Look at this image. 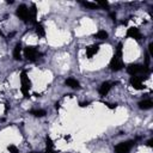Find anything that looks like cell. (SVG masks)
<instances>
[{
	"label": "cell",
	"mask_w": 153,
	"mask_h": 153,
	"mask_svg": "<svg viewBox=\"0 0 153 153\" xmlns=\"http://www.w3.org/2000/svg\"><path fill=\"white\" fill-rule=\"evenodd\" d=\"M134 145V141H127V142H120L118 145L115 146V152L116 153H129Z\"/></svg>",
	"instance_id": "5"
},
{
	"label": "cell",
	"mask_w": 153,
	"mask_h": 153,
	"mask_svg": "<svg viewBox=\"0 0 153 153\" xmlns=\"http://www.w3.org/2000/svg\"><path fill=\"white\" fill-rule=\"evenodd\" d=\"M97 6H102V7H108L109 6V4H108V1H98V4H97Z\"/></svg>",
	"instance_id": "21"
},
{
	"label": "cell",
	"mask_w": 153,
	"mask_h": 153,
	"mask_svg": "<svg viewBox=\"0 0 153 153\" xmlns=\"http://www.w3.org/2000/svg\"><path fill=\"white\" fill-rule=\"evenodd\" d=\"M94 38H98V39H106V38H108V32L104 31V30H99L97 33H94Z\"/></svg>",
	"instance_id": "17"
},
{
	"label": "cell",
	"mask_w": 153,
	"mask_h": 153,
	"mask_svg": "<svg viewBox=\"0 0 153 153\" xmlns=\"http://www.w3.org/2000/svg\"><path fill=\"white\" fill-rule=\"evenodd\" d=\"M16 14L23 22H29V8L25 5H19L16 11Z\"/></svg>",
	"instance_id": "6"
},
{
	"label": "cell",
	"mask_w": 153,
	"mask_h": 153,
	"mask_svg": "<svg viewBox=\"0 0 153 153\" xmlns=\"http://www.w3.org/2000/svg\"><path fill=\"white\" fill-rule=\"evenodd\" d=\"M55 108H56V109H59V108H60V104H59V103H56V104H55Z\"/></svg>",
	"instance_id": "28"
},
{
	"label": "cell",
	"mask_w": 153,
	"mask_h": 153,
	"mask_svg": "<svg viewBox=\"0 0 153 153\" xmlns=\"http://www.w3.org/2000/svg\"><path fill=\"white\" fill-rule=\"evenodd\" d=\"M110 17L112 18V20H114V22H116V14H115L114 12H112V13H110Z\"/></svg>",
	"instance_id": "24"
},
{
	"label": "cell",
	"mask_w": 153,
	"mask_h": 153,
	"mask_svg": "<svg viewBox=\"0 0 153 153\" xmlns=\"http://www.w3.org/2000/svg\"><path fill=\"white\" fill-rule=\"evenodd\" d=\"M65 82H66L67 86H69V87H72V88H79V87H80L79 81L75 80V79H73V78H68Z\"/></svg>",
	"instance_id": "14"
},
{
	"label": "cell",
	"mask_w": 153,
	"mask_h": 153,
	"mask_svg": "<svg viewBox=\"0 0 153 153\" xmlns=\"http://www.w3.org/2000/svg\"><path fill=\"white\" fill-rule=\"evenodd\" d=\"M35 31H36V33H37L38 36H41V37H43V36L45 35L44 27H43V25L39 24V23H36V24H35Z\"/></svg>",
	"instance_id": "15"
},
{
	"label": "cell",
	"mask_w": 153,
	"mask_h": 153,
	"mask_svg": "<svg viewBox=\"0 0 153 153\" xmlns=\"http://www.w3.org/2000/svg\"><path fill=\"white\" fill-rule=\"evenodd\" d=\"M148 51H149V53H148L149 55L153 54V43H149V45H148Z\"/></svg>",
	"instance_id": "22"
},
{
	"label": "cell",
	"mask_w": 153,
	"mask_h": 153,
	"mask_svg": "<svg viewBox=\"0 0 153 153\" xmlns=\"http://www.w3.org/2000/svg\"><path fill=\"white\" fill-rule=\"evenodd\" d=\"M105 105H108L110 109H115L117 106V104H109V103H105Z\"/></svg>",
	"instance_id": "23"
},
{
	"label": "cell",
	"mask_w": 153,
	"mask_h": 153,
	"mask_svg": "<svg viewBox=\"0 0 153 153\" xmlns=\"http://www.w3.org/2000/svg\"><path fill=\"white\" fill-rule=\"evenodd\" d=\"M20 85H22L20 90H22L24 97L27 98L29 97V90L31 87V81H30V79H29V76H27V74H26L25 71H23L20 73Z\"/></svg>",
	"instance_id": "3"
},
{
	"label": "cell",
	"mask_w": 153,
	"mask_h": 153,
	"mask_svg": "<svg viewBox=\"0 0 153 153\" xmlns=\"http://www.w3.org/2000/svg\"><path fill=\"white\" fill-rule=\"evenodd\" d=\"M45 153H56V152H55L53 148H50V149H47V152H45Z\"/></svg>",
	"instance_id": "25"
},
{
	"label": "cell",
	"mask_w": 153,
	"mask_h": 153,
	"mask_svg": "<svg viewBox=\"0 0 153 153\" xmlns=\"http://www.w3.org/2000/svg\"><path fill=\"white\" fill-rule=\"evenodd\" d=\"M152 142H153V140L151 139V140H148V142H147V145H148L149 147H152Z\"/></svg>",
	"instance_id": "27"
},
{
	"label": "cell",
	"mask_w": 153,
	"mask_h": 153,
	"mask_svg": "<svg viewBox=\"0 0 153 153\" xmlns=\"http://www.w3.org/2000/svg\"><path fill=\"white\" fill-rule=\"evenodd\" d=\"M30 114L32 115V116H35V117H43V116H45V110H42V109H37V110H31L30 111Z\"/></svg>",
	"instance_id": "16"
},
{
	"label": "cell",
	"mask_w": 153,
	"mask_h": 153,
	"mask_svg": "<svg viewBox=\"0 0 153 153\" xmlns=\"http://www.w3.org/2000/svg\"><path fill=\"white\" fill-rule=\"evenodd\" d=\"M98 50H99V45L98 44H93V45L87 47L86 48V55H87V57L91 59L93 55H96L98 53Z\"/></svg>",
	"instance_id": "10"
},
{
	"label": "cell",
	"mask_w": 153,
	"mask_h": 153,
	"mask_svg": "<svg viewBox=\"0 0 153 153\" xmlns=\"http://www.w3.org/2000/svg\"><path fill=\"white\" fill-rule=\"evenodd\" d=\"M7 149H8L10 153H19V149H18L17 146H14V145H10V146L7 147Z\"/></svg>",
	"instance_id": "19"
},
{
	"label": "cell",
	"mask_w": 153,
	"mask_h": 153,
	"mask_svg": "<svg viewBox=\"0 0 153 153\" xmlns=\"http://www.w3.org/2000/svg\"><path fill=\"white\" fill-rule=\"evenodd\" d=\"M24 56L30 61H36L42 56V53H39L36 47H26L24 48Z\"/></svg>",
	"instance_id": "4"
},
{
	"label": "cell",
	"mask_w": 153,
	"mask_h": 153,
	"mask_svg": "<svg viewBox=\"0 0 153 153\" xmlns=\"http://www.w3.org/2000/svg\"><path fill=\"white\" fill-rule=\"evenodd\" d=\"M13 59L16 61L20 60L22 59V44L20 43H17L14 49H13Z\"/></svg>",
	"instance_id": "12"
},
{
	"label": "cell",
	"mask_w": 153,
	"mask_h": 153,
	"mask_svg": "<svg viewBox=\"0 0 153 153\" xmlns=\"http://www.w3.org/2000/svg\"><path fill=\"white\" fill-rule=\"evenodd\" d=\"M152 106H153V102L151 99H145V100H142V102L139 103V108L142 109V110H148Z\"/></svg>",
	"instance_id": "13"
},
{
	"label": "cell",
	"mask_w": 153,
	"mask_h": 153,
	"mask_svg": "<svg viewBox=\"0 0 153 153\" xmlns=\"http://www.w3.org/2000/svg\"><path fill=\"white\" fill-rule=\"evenodd\" d=\"M127 72L128 74H130L131 76H140V75H148L151 73L149 68L145 65H137V63H131L127 67Z\"/></svg>",
	"instance_id": "2"
},
{
	"label": "cell",
	"mask_w": 153,
	"mask_h": 153,
	"mask_svg": "<svg viewBox=\"0 0 153 153\" xmlns=\"http://www.w3.org/2000/svg\"><path fill=\"white\" fill-rule=\"evenodd\" d=\"M81 5L85 6V7H87V8H96V7H98L97 4H94V2H88V1H81Z\"/></svg>",
	"instance_id": "18"
},
{
	"label": "cell",
	"mask_w": 153,
	"mask_h": 153,
	"mask_svg": "<svg viewBox=\"0 0 153 153\" xmlns=\"http://www.w3.org/2000/svg\"><path fill=\"white\" fill-rule=\"evenodd\" d=\"M30 153H38V152H30Z\"/></svg>",
	"instance_id": "29"
},
{
	"label": "cell",
	"mask_w": 153,
	"mask_h": 153,
	"mask_svg": "<svg viewBox=\"0 0 153 153\" xmlns=\"http://www.w3.org/2000/svg\"><path fill=\"white\" fill-rule=\"evenodd\" d=\"M124 67V63L122 61V44L120 43L117 45L116 53L114 54L111 61H110V69L114 72H118Z\"/></svg>",
	"instance_id": "1"
},
{
	"label": "cell",
	"mask_w": 153,
	"mask_h": 153,
	"mask_svg": "<svg viewBox=\"0 0 153 153\" xmlns=\"http://www.w3.org/2000/svg\"><path fill=\"white\" fill-rule=\"evenodd\" d=\"M142 76H131L130 78V80H129V82H130V85L135 88V90H143L145 88V86H143V84H142Z\"/></svg>",
	"instance_id": "7"
},
{
	"label": "cell",
	"mask_w": 153,
	"mask_h": 153,
	"mask_svg": "<svg viewBox=\"0 0 153 153\" xmlns=\"http://www.w3.org/2000/svg\"><path fill=\"white\" fill-rule=\"evenodd\" d=\"M127 37H130V38H134V39H136V41H140L141 38H142V35L140 33V31H139V29L137 27H129L128 30H127Z\"/></svg>",
	"instance_id": "8"
},
{
	"label": "cell",
	"mask_w": 153,
	"mask_h": 153,
	"mask_svg": "<svg viewBox=\"0 0 153 153\" xmlns=\"http://www.w3.org/2000/svg\"><path fill=\"white\" fill-rule=\"evenodd\" d=\"M36 14H37V10H36V5L32 4L31 8L29 10V22L36 24Z\"/></svg>",
	"instance_id": "11"
},
{
	"label": "cell",
	"mask_w": 153,
	"mask_h": 153,
	"mask_svg": "<svg viewBox=\"0 0 153 153\" xmlns=\"http://www.w3.org/2000/svg\"><path fill=\"white\" fill-rule=\"evenodd\" d=\"M111 86H112V84H111V82H109V81H105V82H103V84L100 85L99 90H98L99 94H100V96H103V97H105V96L108 94V92L110 91Z\"/></svg>",
	"instance_id": "9"
},
{
	"label": "cell",
	"mask_w": 153,
	"mask_h": 153,
	"mask_svg": "<svg viewBox=\"0 0 153 153\" xmlns=\"http://www.w3.org/2000/svg\"><path fill=\"white\" fill-rule=\"evenodd\" d=\"M45 142H47V149L53 148V141H51V139H50L49 136L45 137Z\"/></svg>",
	"instance_id": "20"
},
{
	"label": "cell",
	"mask_w": 153,
	"mask_h": 153,
	"mask_svg": "<svg viewBox=\"0 0 153 153\" xmlns=\"http://www.w3.org/2000/svg\"><path fill=\"white\" fill-rule=\"evenodd\" d=\"M88 105V102H86V103H80V106H87Z\"/></svg>",
	"instance_id": "26"
}]
</instances>
